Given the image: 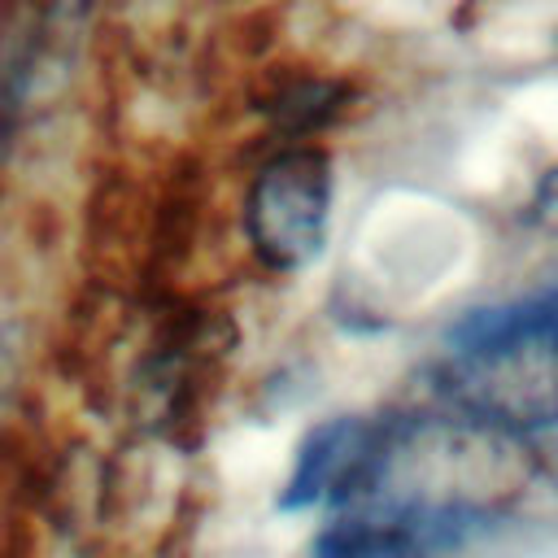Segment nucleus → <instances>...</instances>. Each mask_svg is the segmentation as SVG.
<instances>
[{
    "label": "nucleus",
    "instance_id": "nucleus-1",
    "mask_svg": "<svg viewBox=\"0 0 558 558\" xmlns=\"http://www.w3.org/2000/svg\"><path fill=\"white\" fill-rule=\"evenodd\" d=\"M331 222V161L323 148L275 153L248 187L244 227L253 253L270 270H301L327 244Z\"/></svg>",
    "mask_w": 558,
    "mask_h": 558
},
{
    "label": "nucleus",
    "instance_id": "nucleus-2",
    "mask_svg": "<svg viewBox=\"0 0 558 558\" xmlns=\"http://www.w3.org/2000/svg\"><path fill=\"white\" fill-rule=\"evenodd\" d=\"M366 432L371 423L362 418H331L323 427H314L296 453V466H292V480L283 488V506L296 510V506H314V501H340L353 471H357V458H362V445H366Z\"/></svg>",
    "mask_w": 558,
    "mask_h": 558
},
{
    "label": "nucleus",
    "instance_id": "nucleus-3",
    "mask_svg": "<svg viewBox=\"0 0 558 558\" xmlns=\"http://www.w3.org/2000/svg\"><path fill=\"white\" fill-rule=\"evenodd\" d=\"M340 100H344V87L340 83H296L288 92H279L275 100V118L288 126V131H318L327 126L336 113H340Z\"/></svg>",
    "mask_w": 558,
    "mask_h": 558
}]
</instances>
